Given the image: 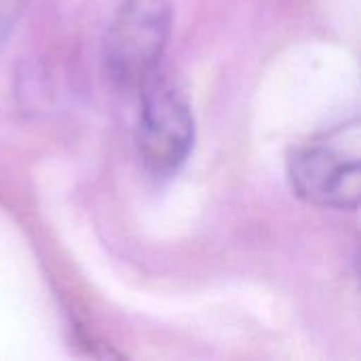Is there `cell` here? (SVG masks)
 I'll return each mask as SVG.
<instances>
[{
	"instance_id": "6da1fadb",
	"label": "cell",
	"mask_w": 361,
	"mask_h": 361,
	"mask_svg": "<svg viewBox=\"0 0 361 361\" xmlns=\"http://www.w3.org/2000/svg\"><path fill=\"white\" fill-rule=\"evenodd\" d=\"M288 178L307 203L332 209H357L361 195L360 123H345L294 148Z\"/></svg>"
},
{
	"instance_id": "7a4b0ae2",
	"label": "cell",
	"mask_w": 361,
	"mask_h": 361,
	"mask_svg": "<svg viewBox=\"0 0 361 361\" xmlns=\"http://www.w3.org/2000/svg\"><path fill=\"white\" fill-rule=\"evenodd\" d=\"M169 0H123L106 34V70L125 89H140L159 66L171 32Z\"/></svg>"
},
{
	"instance_id": "3957f363",
	"label": "cell",
	"mask_w": 361,
	"mask_h": 361,
	"mask_svg": "<svg viewBox=\"0 0 361 361\" xmlns=\"http://www.w3.org/2000/svg\"><path fill=\"white\" fill-rule=\"evenodd\" d=\"M140 89L137 150L144 167L152 176L165 178L178 171L195 144V116L186 97L154 74Z\"/></svg>"
},
{
	"instance_id": "277c9868",
	"label": "cell",
	"mask_w": 361,
	"mask_h": 361,
	"mask_svg": "<svg viewBox=\"0 0 361 361\" xmlns=\"http://www.w3.org/2000/svg\"><path fill=\"white\" fill-rule=\"evenodd\" d=\"M21 11V0H0V40L8 36Z\"/></svg>"
}]
</instances>
